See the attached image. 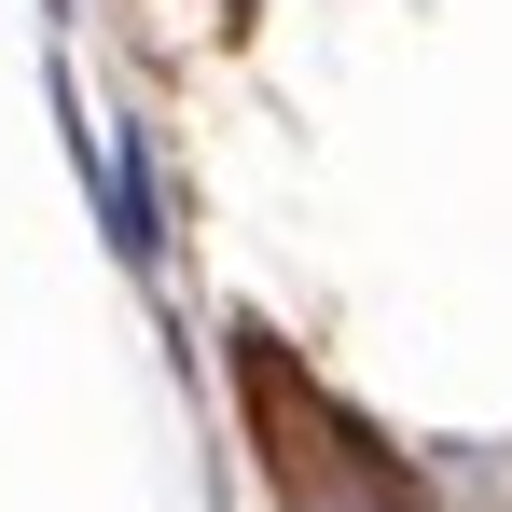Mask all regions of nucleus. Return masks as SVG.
Returning a JSON list of instances; mask_svg holds the SVG:
<instances>
[{"instance_id": "nucleus-1", "label": "nucleus", "mask_w": 512, "mask_h": 512, "mask_svg": "<svg viewBox=\"0 0 512 512\" xmlns=\"http://www.w3.org/2000/svg\"><path fill=\"white\" fill-rule=\"evenodd\" d=\"M236 346H250V402H263V429H277V499L291 512H416V471L360 416H333L305 374H277L263 333H236Z\"/></svg>"}]
</instances>
